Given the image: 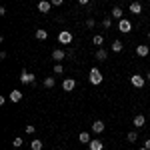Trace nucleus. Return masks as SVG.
Here are the masks:
<instances>
[{"mask_svg":"<svg viewBox=\"0 0 150 150\" xmlns=\"http://www.w3.org/2000/svg\"><path fill=\"white\" fill-rule=\"evenodd\" d=\"M130 82H132V86H136V88H144V84H146V76L132 74V76H130Z\"/></svg>","mask_w":150,"mask_h":150,"instance_id":"nucleus-2","label":"nucleus"},{"mask_svg":"<svg viewBox=\"0 0 150 150\" xmlns=\"http://www.w3.org/2000/svg\"><path fill=\"white\" fill-rule=\"evenodd\" d=\"M54 86H56L54 76H46V78H44V88H54Z\"/></svg>","mask_w":150,"mask_h":150,"instance_id":"nucleus-16","label":"nucleus"},{"mask_svg":"<svg viewBox=\"0 0 150 150\" xmlns=\"http://www.w3.org/2000/svg\"><path fill=\"white\" fill-rule=\"evenodd\" d=\"M24 130H26V134H34V132H36V126H32V124H26V128H24Z\"/></svg>","mask_w":150,"mask_h":150,"instance_id":"nucleus-25","label":"nucleus"},{"mask_svg":"<svg viewBox=\"0 0 150 150\" xmlns=\"http://www.w3.org/2000/svg\"><path fill=\"white\" fill-rule=\"evenodd\" d=\"M34 78L36 76L32 72H28V70H22V72H20V82H22V84H32Z\"/></svg>","mask_w":150,"mask_h":150,"instance_id":"nucleus-5","label":"nucleus"},{"mask_svg":"<svg viewBox=\"0 0 150 150\" xmlns=\"http://www.w3.org/2000/svg\"><path fill=\"white\" fill-rule=\"evenodd\" d=\"M50 2H52V6H60V4H62L64 0H50Z\"/></svg>","mask_w":150,"mask_h":150,"instance_id":"nucleus-28","label":"nucleus"},{"mask_svg":"<svg viewBox=\"0 0 150 150\" xmlns=\"http://www.w3.org/2000/svg\"><path fill=\"white\" fill-rule=\"evenodd\" d=\"M140 150H148V148H146V146H142V148H140Z\"/></svg>","mask_w":150,"mask_h":150,"instance_id":"nucleus-33","label":"nucleus"},{"mask_svg":"<svg viewBox=\"0 0 150 150\" xmlns=\"http://www.w3.org/2000/svg\"><path fill=\"white\" fill-rule=\"evenodd\" d=\"M78 2H80V4H88L90 0H78Z\"/></svg>","mask_w":150,"mask_h":150,"instance_id":"nucleus-31","label":"nucleus"},{"mask_svg":"<svg viewBox=\"0 0 150 150\" xmlns=\"http://www.w3.org/2000/svg\"><path fill=\"white\" fill-rule=\"evenodd\" d=\"M128 10L132 12V14H140V12H142V4L134 0V2H130V8H128Z\"/></svg>","mask_w":150,"mask_h":150,"instance_id":"nucleus-11","label":"nucleus"},{"mask_svg":"<svg viewBox=\"0 0 150 150\" xmlns=\"http://www.w3.org/2000/svg\"><path fill=\"white\" fill-rule=\"evenodd\" d=\"M36 38H38V40H46V38H48V32H46V30H44V28H38V30H36Z\"/></svg>","mask_w":150,"mask_h":150,"instance_id":"nucleus-17","label":"nucleus"},{"mask_svg":"<svg viewBox=\"0 0 150 150\" xmlns=\"http://www.w3.org/2000/svg\"><path fill=\"white\" fill-rule=\"evenodd\" d=\"M54 72H56V74H62V72H64V66H62L60 62H58V64H54Z\"/></svg>","mask_w":150,"mask_h":150,"instance_id":"nucleus-26","label":"nucleus"},{"mask_svg":"<svg viewBox=\"0 0 150 150\" xmlns=\"http://www.w3.org/2000/svg\"><path fill=\"white\" fill-rule=\"evenodd\" d=\"M136 54H138L140 58L148 56V54H150V48H148V44H138V46H136Z\"/></svg>","mask_w":150,"mask_h":150,"instance_id":"nucleus-8","label":"nucleus"},{"mask_svg":"<svg viewBox=\"0 0 150 150\" xmlns=\"http://www.w3.org/2000/svg\"><path fill=\"white\" fill-rule=\"evenodd\" d=\"M146 80L150 82V70H148V72H146Z\"/></svg>","mask_w":150,"mask_h":150,"instance_id":"nucleus-32","label":"nucleus"},{"mask_svg":"<svg viewBox=\"0 0 150 150\" xmlns=\"http://www.w3.org/2000/svg\"><path fill=\"white\" fill-rule=\"evenodd\" d=\"M88 148H90V150H102V148H104V144H102V140H90Z\"/></svg>","mask_w":150,"mask_h":150,"instance_id":"nucleus-13","label":"nucleus"},{"mask_svg":"<svg viewBox=\"0 0 150 150\" xmlns=\"http://www.w3.org/2000/svg\"><path fill=\"white\" fill-rule=\"evenodd\" d=\"M88 80L92 82L94 86H98V84L102 82V72H100L98 68H92V70H90V74H88Z\"/></svg>","mask_w":150,"mask_h":150,"instance_id":"nucleus-1","label":"nucleus"},{"mask_svg":"<svg viewBox=\"0 0 150 150\" xmlns=\"http://www.w3.org/2000/svg\"><path fill=\"white\" fill-rule=\"evenodd\" d=\"M8 98H10L12 102H20V100H22V92H20V90H12Z\"/></svg>","mask_w":150,"mask_h":150,"instance_id":"nucleus-14","label":"nucleus"},{"mask_svg":"<svg viewBox=\"0 0 150 150\" xmlns=\"http://www.w3.org/2000/svg\"><path fill=\"white\" fill-rule=\"evenodd\" d=\"M30 146H32V150H42L44 142H42V140H32V144H30Z\"/></svg>","mask_w":150,"mask_h":150,"instance_id":"nucleus-21","label":"nucleus"},{"mask_svg":"<svg viewBox=\"0 0 150 150\" xmlns=\"http://www.w3.org/2000/svg\"><path fill=\"white\" fill-rule=\"evenodd\" d=\"M50 8H52V2H50V0H40V2H38V10H40V12L48 14Z\"/></svg>","mask_w":150,"mask_h":150,"instance_id":"nucleus-6","label":"nucleus"},{"mask_svg":"<svg viewBox=\"0 0 150 150\" xmlns=\"http://www.w3.org/2000/svg\"><path fill=\"white\" fill-rule=\"evenodd\" d=\"M118 30H120V32H124V34H128V32L132 30V22H130L128 18H122V20H118Z\"/></svg>","mask_w":150,"mask_h":150,"instance_id":"nucleus-4","label":"nucleus"},{"mask_svg":"<svg viewBox=\"0 0 150 150\" xmlns=\"http://www.w3.org/2000/svg\"><path fill=\"white\" fill-rule=\"evenodd\" d=\"M112 18H118V20H122V18H124V10H122L120 6H114V8H112Z\"/></svg>","mask_w":150,"mask_h":150,"instance_id":"nucleus-12","label":"nucleus"},{"mask_svg":"<svg viewBox=\"0 0 150 150\" xmlns=\"http://www.w3.org/2000/svg\"><path fill=\"white\" fill-rule=\"evenodd\" d=\"M144 146H146V148L150 150V140H144Z\"/></svg>","mask_w":150,"mask_h":150,"instance_id":"nucleus-30","label":"nucleus"},{"mask_svg":"<svg viewBox=\"0 0 150 150\" xmlns=\"http://www.w3.org/2000/svg\"><path fill=\"white\" fill-rule=\"evenodd\" d=\"M78 140H80L82 144H90V134H88V132H80Z\"/></svg>","mask_w":150,"mask_h":150,"instance_id":"nucleus-18","label":"nucleus"},{"mask_svg":"<svg viewBox=\"0 0 150 150\" xmlns=\"http://www.w3.org/2000/svg\"><path fill=\"white\" fill-rule=\"evenodd\" d=\"M72 38H74V36H72L70 30H62V32L58 34V42H60V44H70V42H72Z\"/></svg>","mask_w":150,"mask_h":150,"instance_id":"nucleus-3","label":"nucleus"},{"mask_svg":"<svg viewBox=\"0 0 150 150\" xmlns=\"http://www.w3.org/2000/svg\"><path fill=\"white\" fill-rule=\"evenodd\" d=\"M16 2H18V0H16Z\"/></svg>","mask_w":150,"mask_h":150,"instance_id":"nucleus-35","label":"nucleus"},{"mask_svg":"<svg viewBox=\"0 0 150 150\" xmlns=\"http://www.w3.org/2000/svg\"><path fill=\"white\" fill-rule=\"evenodd\" d=\"M106 58H108V54H106V50H102V48H100V50L96 52V60H106Z\"/></svg>","mask_w":150,"mask_h":150,"instance_id":"nucleus-23","label":"nucleus"},{"mask_svg":"<svg viewBox=\"0 0 150 150\" xmlns=\"http://www.w3.org/2000/svg\"><path fill=\"white\" fill-rule=\"evenodd\" d=\"M126 140H128V142H136V140H138V134L132 130V132H128V134H126Z\"/></svg>","mask_w":150,"mask_h":150,"instance_id":"nucleus-22","label":"nucleus"},{"mask_svg":"<svg viewBox=\"0 0 150 150\" xmlns=\"http://www.w3.org/2000/svg\"><path fill=\"white\" fill-rule=\"evenodd\" d=\"M92 44H94V46H102V44H104V38H102L100 34H96V36L92 38Z\"/></svg>","mask_w":150,"mask_h":150,"instance_id":"nucleus-20","label":"nucleus"},{"mask_svg":"<svg viewBox=\"0 0 150 150\" xmlns=\"http://www.w3.org/2000/svg\"><path fill=\"white\" fill-rule=\"evenodd\" d=\"M64 56H66V52H64V50H60V48L52 50V58H54V60H62Z\"/></svg>","mask_w":150,"mask_h":150,"instance_id":"nucleus-15","label":"nucleus"},{"mask_svg":"<svg viewBox=\"0 0 150 150\" xmlns=\"http://www.w3.org/2000/svg\"><path fill=\"white\" fill-rule=\"evenodd\" d=\"M86 26H88V28H94V20H92V18H90V20H86Z\"/></svg>","mask_w":150,"mask_h":150,"instance_id":"nucleus-29","label":"nucleus"},{"mask_svg":"<svg viewBox=\"0 0 150 150\" xmlns=\"http://www.w3.org/2000/svg\"><path fill=\"white\" fill-rule=\"evenodd\" d=\"M148 38H150V30H148Z\"/></svg>","mask_w":150,"mask_h":150,"instance_id":"nucleus-34","label":"nucleus"},{"mask_svg":"<svg viewBox=\"0 0 150 150\" xmlns=\"http://www.w3.org/2000/svg\"><path fill=\"white\" fill-rule=\"evenodd\" d=\"M102 26H104V28H110V26H112V20H110V18H104V20H102Z\"/></svg>","mask_w":150,"mask_h":150,"instance_id":"nucleus-27","label":"nucleus"},{"mask_svg":"<svg viewBox=\"0 0 150 150\" xmlns=\"http://www.w3.org/2000/svg\"><path fill=\"white\" fill-rule=\"evenodd\" d=\"M92 132L94 134H102L104 132V122L102 120H94L92 122Z\"/></svg>","mask_w":150,"mask_h":150,"instance_id":"nucleus-9","label":"nucleus"},{"mask_svg":"<svg viewBox=\"0 0 150 150\" xmlns=\"http://www.w3.org/2000/svg\"><path fill=\"white\" fill-rule=\"evenodd\" d=\"M62 88H64L66 92H72V90L76 88V80H74V78H66V80L62 82Z\"/></svg>","mask_w":150,"mask_h":150,"instance_id":"nucleus-7","label":"nucleus"},{"mask_svg":"<svg viewBox=\"0 0 150 150\" xmlns=\"http://www.w3.org/2000/svg\"><path fill=\"white\" fill-rule=\"evenodd\" d=\"M22 144H24V140L20 138V136H18V138H14V140H12V146H14V148H20Z\"/></svg>","mask_w":150,"mask_h":150,"instance_id":"nucleus-24","label":"nucleus"},{"mask_svg":"<svg viewBox=\"0 0 150 150\" xmlns=\"http://www.w3.org/2000/svg\"><path fill=\"white\" fill-rule=\"evenodd\" d=\"M122 48H124L122 40H114V42H112V50H114V52H122Z\"/></svg>","mask_w":150,"mask_h":150,"instance_id":"nucleus-19","label":"nucleus"},{"mask_svg":"<svg viewBox=\"0 0 150 150\" xmlns=\"http://www.w3.org/2000/svg\"><path fill=\"white\" fill-rule=\"evenodd\" d=\"M132 124H134L136 128H142L144 124H146V118H144L142 114H136V116H134V120H132Z\"/></svg>","mask_w":150,"mask_h":150,"instance_id":"nucleus-10","label":"nucleus"}]
</instances>
